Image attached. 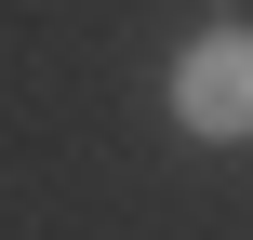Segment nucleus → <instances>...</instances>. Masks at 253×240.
<instances>
[{"label":"nucleus","instance_id":"nucleus-1","mask_svg":"<svg viewBox=\"0 0 253 240\" xmlns=\"http://www.w3.org/2000/svg\"><path fill=\"white\" fill-rule=\"evenodd\" d=\"M173 120L213 134V147L253 134V27H200V40L173 53Z\"/></svg>","mask_w":253,"mask_h":240}]
</instances>
